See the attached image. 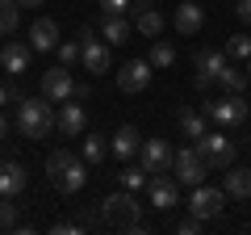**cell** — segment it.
Here are the masks:
<instances>
[{"mask_svg": "<svg viewBox=\"0 0 251 235\" xmlns=\"http://www.w3.org/2000/svg\"><path fill=\"white\" fill-rule=\"evenodd\" d=\"M46 172H50V185L59 193H80L88 185V164H84V155H72V151H63V147L46 155Z\"/></svg>", "mask_w": 251, "mask_h": 235, "instance_id": "obj_1", "label": "cell"}, {"mask_svg": "<svg viewBox=\"0 0 251 235\" xmlns=\"http://www.w3.org/2000/svg\"><path fill=\"white\" fill-rule=\"evenodd\" d=\"M17 130L25 139H46L54 135V105L46 97H21L17 101Z\"/></svg>", "mask_w": 251, "mask_h": 235, "instance_id": "obj_2", "label": "cell"}, {"mask_svg": "<svg viewBox=\"0 0 251 235\" xmlns=\"http://www.w3.org/2000/svg\"><path fill=\"white\" fill-rule=\"evenodd\" d=\"M100 214H105L109 227H117V231H143V218H138V202L130 189L113 193V198L100 202Z\"/></svg>", "mask_w": 251, "mask_h": 235, "instance_id": "obj_3", "label": "cell"}, {"mask_svg": "<svg viewBox=\"0 0 251 235\" xmlns=\"http://www.w3.org/2000/svg\"><path fill=\"white\" fill-rule=\"evenodd\" d=\"M193 147L201 151V160H205L214 172H226V168L234 164V143L222 135V130H205V135H201Z\"/></svg>", "mask_w": 251, "mask_h": 235, "instance_id": "obj_4", "label": "cell"}, {"mask_svg": "<svg viewBox=\"0 0 251 235\" xmlns=\"http://www.w3.org/2000/svg\"><path fill=\"white\" fill-rule=\"evenodd\" d=\"M172 172H176V185H201L205 181V172H209V164L201 160V151L197 147H180L176 155H172Z\"/></svg>", "mask_w": 251, "mask_h": 235, "instance_id": "obj_5", "label": "cell"}, {"mask_svg": "<svg viewBox=\"0 0 251 235\" xmlns=\"http://www.w3.org/2000/svg\"><path fill=\"white\" fill-rule=\"evenodd\" d=\"M226 67V51H218V46H205V51H197V59H193V88L205 92L209 84H218V72Z\"/></svg>", "mask_w": 251, "mask_h": 235, "instance_id": "obj_6", "label": "cell"}, {"mask_svg": "<svg viewBox=\"0 0 251 235\" xmlns=\"http://www.w3.org/2000/svg\"><path fill=\"white\" fill-rule=\"evenodd\" d=\"M226 206V189H209V185H193V193H188V214H197L201 223L214 214H222Z\"/></svg>", "mask_w": 251, "mask_h": 235, "instance_id": "obj_7", "label": "cell"}, {"mask_svg": "<svg viewBox=\"0 0 251 235\" xmlns=\"http://www.w3.org/2000/svg\"><path fill=\"white\" fill-rule=\"evenodd\" d=\"M54 130L59 135H67V139H80L84 130H88V114H84V105L80 101H63L59 109H54Z\"/></svg>", "mask_w": 251, "mask_h": 235, "instance_id": "obj_8", "label": "cell"}, {"mask_svg": "<svg viewBox=\"0 0 251 235\" xmlns=\"http://www.w3.org/2000/svg\"><path fill=\"white\" fill-rule=\"evenodd\" d=\"M205 118H214L218 126H239V122H247V101H243L239 92H230V97H222V101H209Z\"/></svg>", "mask_w": 251, "mask_h": 235, "instance_id": "obj_9", "label": "cell"}, {"mask_svg": "<svg viewBox=\"0 0 251 235\" xmlns=\"http://www.w3.org/2000/svg\"><path fill=\"white\" fill-rule=\"evenodd\" d=\"M80 63H84V72H92V76L109 72V46L97 42L92 29H80Z\"/></svg>", "mask_w": 251, "mask_h": 235, "instance_id": "obj_10", "label": "cell"}, {"mask_svg": "<svg viewBox=\"0 0 251 235\" xmlns=\"http://www.w3.org/2000/svg\"><path fill=\"white\" fill-rule=\"evenodd\" d=\"M72 92H75V80H72V72L67 67H50V72H42V97L50 101V105H63V101H72Z\"/></svg>", "mask_w": 251, "mask_h": 235, "instance_id": "obj_11", "label": "cell"}, {"mask_svg": "<svg viewBox=\"0 0 251 235\" xmlns=\"http://www.w3.org/2000/svg\"><path fill=\"white\" fill-rule=\"evenodd\" d=\"M130 9H134V29L143 38H163V13L155 9V0H130Z\"/></svg>", "mask_w": 251, "mask_h": 235, "instance_id": "obj_12", "label": "cell"}, {"mask_svg": "<svg viewBox=\"0 0 251 235\" xmlns=\"http://www.w3.org/2000/svg\"><path fill=\"white\" fill-rule=\"evenodd\" d=\"M172 147H168V139H143V147H138V164H143L147 172H168L172 168Z\"/></svg>", "mask_w": 251, "mask_h": 235, "instance_id": "obj_13", "label": "cell"}, {"mask_svg": "<svg viewBox=\"0 0 251 235\" xmlns=\"http://www.w3.org/2000/svg\"><path fill=\"white\" fill-rule=\"evenodd\" d=\"M147 84H151V59H130L117 72V88L122 92H143Z\"/></svg>", "mask_w": 251, "mask_h": 235, "instance_id": "obj_14", "label": "cell"}, {"mask_svg": "<svg viewBox=\"0 0 251 235\" xmlns=\"http://www.w3.org/2000/svg\"><path fill=\"white\" fill-rule=\"evenodd\" d=\"M147 198H151V206L159 210V214H163V210H172V206H176V198H180V193H176V181H168L163 172L147 176Z\"/></svg>", "mask_w": 251, "mask_h": 235, "instance_id": "obj_15", "label": "cell"}, {"mask_svg": "<svg viewBox=\"0 0 251 235\" xmlns=\"http://www.w3.org/2000/svg\"><path fill=\"white\" fill-rule=\"evenodd\" d=\"M29 55H34V46H25V42H4L0 46V67L9 76H25V67H29Z\"/></svg>", "mask_w": 251, "mask_h": 235, "instance_id": "obj_16", "label": "cell"}, {"mask_svg": "<svg viewBox=\"0 0 251 235\" xmlns=\"http://www.w3.org/2000/svg\"><path fill=\"white\" fill-rule=\"evenodd\" d=\"M29 46H34V51H59V21L38 17L34 26H29Z\"/></svg>", "mask_w": 251, "mask_h": 235, "instance_id": "obj_17", "label": "cell"}, {"mask_svg": "<svg viewBox=\"0 0 251 235\" xmlns=\"http://www.w3.org/2000/svg\"><path fill=\"white\" fill-rule=\"evenodd\" d=\"M138 147H143V135H138L134 126H117V135L109 139V151H113L122 164H126V160H134Z\"/></svg>", "mask_w": 251, "mask_h": 235, "instance_id": "obj_18", "label": "cell"}, {"mask_svg": "<svg viewBox=\"0 0 251 235\" xmlns=\"http://www.w3.org/2000/svg\"><path fill=\"white\" fill-rule=\"evenodd\" d=\"M17 193H25V164L4 160L0 164V198H17Z\"/></svg>", "mask_w": 251, "mask_h": 235, "instance_id": "obj_19", "label": "cell"}, {"mask_svg": "<svg viewBox=\"0 0 251 235\" xmlns=\"http://www.w3.org/2000/svg\"><path fill=\"white\" fill-rule=\"evenodd\" d=\"M201 26H205V9H201V4L188 0V4H180V9H176V34L180 38H193Z\"/></svg>", "mask_w": 251, "mask_h": 235, "instance_id": "obj_20", "label": "cell"}, {"mask_svg": "<svg viewBox=\"0 0 251 235\" xmlns=\"http://www.w3.org/2000/svg\"><path fill=\"white\" fill-rule=\"evenodd\" d=\"M226 198H239V202H247L251 198V168H226Z\"/></svg>", "mask_w": 251, "mask_h": 235, "instance_id": "obj_21", "label": "cell"}, {"mask_svg": "<svg viewBox=\"0 0 251 235\" xmlns=\"http://www.w3.org/2000/svg\"><path fill=\"white\" fill-rule=\"evenodd\" d=\"M130 29H134V26H130V17H105V21H100V38H105V42H126V38H130Z\"/></svg>", "mask_w": 251, "mask_h": 235, "instance_id": "obj_22", "label": "cell"}, {"mask_svg": "<svg viewBox=\"0 0 251 235\" xmlns=\"http://www.w3.org/2000/svg\"><path fill=\"white\" fill-rule=\"evenodd\" d=\"M80 155H84V164H100V160L109 155V139H105V135H97V130H92V135H84Z\"/></svg>", "mask_w": 251, "mask_h": 235, "instance_id": "obj_23", "label": "cell"}, {"mask_svg": "<svg viewBox=\"0 0 251 235\" xmlns=\"http://www.w3.org/2000/svg\"><path fill=\"white\" fill-rule=\"evenodd\" d=\"M218 84H222L226 92H243L247 88V67H234L230 59H226V67L218 72Z\"/></svg>", "mask_w": 251, "mask_h": 235, "instance_id": "obj_24", "label": "cell"}, {"mask_svg": "<svg viewBox=\"0 0 251 235\" xmlns=\"http://www.w3.org/2000/svg\"><path fill=\"white\" fill-rule=\"evenodd\" d=\"M226 59H230V63H247L251 59V38L247 34H230L226 38Z\"/></svg>", "mask_w": 251, "mask_h": 235, "instance_id": "obj_25", "label": "cell"}, {"mask_svg": "<svg viewBox=\"0 0 251 235\" xmlns=\"http://www.w3.org/2000/svg\"><path fill=\"white\" fill-rule=\"evenodd\" d=\"M180 135L197 143V139L205 135V114H193V109H184V114H180Z\"/></svg>", "mask_w": 251, "mask_h": 235, "instance_id": "obj_26", "label": "cell"}, {"mask_svg": "<svg viewBox=\"0 0 251 235\" xmlns=\"http://www.w3.org/2000/svg\"><path fill=\"white\" fill-rule=\"evenodd\" d=\"M147 59H151V67H159V72H163V67L176 63V46L163 42V38H155V46H151V55H147Z\"/></svg>", "mask_w": 251, "mask_h": 235, "instance_id": "obj_27", "label": "cell"}, {"mask_svg": "<svg viewBox=\"0 0 251 235\" xmlns=\"http://www.w3.org/2000/svg\"><path fill=\"white\" fill-rule=\"evenodd\" d=\"M21 4H17V0H0V38H4V34H13V29H17V17H21Z\"/></svg>", "mask_w": 251, "mask_h": 235, "instance_id": "obj_28", "label": "cell"}, {"mask_svg": "<svg viewBox=\"0 0 251 235\" xmlns=\"http://www.w3.org/2000/svg\"><path fill=\"white\" fill-rule=\"evenodd\" d=\"M117 176H122V189L134 193V189H143V185H147V176H151V172H147L143 164H134V168H122Z\"/></svg>", "mask_w": 251, "mask_h": 235, "instance_id": "obj_29", "label": "cell"}, {"mask_svg": "<svg viewBox=\"0 0 251 235\" xmlns=\"http://www.w3.org/2000/svg\"><path fill=\"white\" fill-rule=\"evenodd\" d=\"M59 63H63V67H75V63H80V38L59 42Z\"/></svg>", "mask_w": 251, "mask_h": 235, "instance_id": "obj_30", "label": "cell"}, {"mask_svg": "<svg viewBox=\"0 0 251 235\" xmlns=\"http://www.w3.org/2000/svg\"><path fill=\"white\" fill-rule=\"evenodd\" d=\"M17 227V206L13 198H0V231H13Z\"/></svg>", "mask_w": 251, "mask_h": 235, "instance_id": "obj_31", "label": "cell"}, {"mask_svg": "<svg viewBox=\"0 0 251 235\" xmlns=\"http://www.w3.org/2000/svg\"><path fill=\"white\" fill-rule=\"evenodd\" d=\"M97 4L105 17H126V9H130V0H97Z\"/></svg>", "mask_w": 251, "mask_h": 235, "instance_id": "obj_32", "label": "cell"}, {"mask_svg": "<svg viewBox=\"0 0 251 235\" xmlns=\"http://www.w3.org/2000/svg\"><path fill=\"white\" fill-rule=\"evenodd\" d=\"M176 231H180V235H197V231H201V218H197V214H188L184 223L176 227Z\"/></svg>", "mask_w": 251, "mask_h": 235, "instance_id": "obj_33", "label": "cell"}, {"mask_svg": "<svg viewBox=\"0 0 251 235\" xmlns=\"http://www.w3.org/2000/svg\"><path fill=\"white\" fill-rule=\"evenodd\" d=\"M50 231H54V235H80V231H84V223H54Z\"/></svg>", "mask_w": 251, "mask_h": 235, "instance_id": "obj_34", "label": "cell"}, {"mask_svg": "<svg viewBox=\"0 0 251 235\" xmlns=\"http://www.w3.org/2000/svg\"><path fill=\"white\" fill-rule=\"evenodd\" d=\"M234 13H239V21H247V26H251V0H239V4H234Z\"/></svg>", "mask_w": 251, "mask_h": 235, "instance_id": "obj_35", "label": "cell"}, {"mask_svg": "<svg viewBox=\"0 0 251 235\" xmlns=\"http://www.w3.org/2000/svg\"><path fill=\"white\" fill-rule=\"evenodd\" d=\"M13 101V92H9V84H0V105H9Z\"/></svg>", "mask_w": 251, "mask_h": 235, "instance_id": "obj_36", "label": "cell"}, {"mask_svg": "<svg viewBox=\"0 0 251 235\" xmlns=\"http://www.w3.org/2000/svg\"><path fill=\"white\" fill-rule=\"evenodd\" d=\"M4 135H9V122H4V118H0V139H4Z\"/></svg>", "mask_w": 251, "mask_h": 235, "instance_id": "obj_37", "label": "cell"}, {"mask_svg": "<svg viewBox=\"0 0 251 235\" xmlns=\"http://www.w3.org/2000/svg\"><path fill=\"white\" fill-rule=\"evenodd\" d=\"M17 4H25V9H34V4H42V0H17Z\"/></svg>", "mask_w": 251, "mask_h": 235, "instance_id": "obj_38", "label": "cell"}, {"mask_svg": "<svg viewBox=\"0 0 251 235\" xmlns=\"http://www.w3.org/2000/svg\"><path fill=\"white\" fill-rule=\"evenodd\" d=\"M247 84H251V59H247Z\"/></svg>", "mask_w": 251, "mask_h": 235, "instance_id": "obj_39", "label": "cell"}, {"mask_svg": "<svg viewBox=\"0 0 251 235\" xmlns=\"http://www.w3.org/2000/svg\"><path fill=\"white\" fill-rule=\"evenodd\" d=\"M247 118H251V105H247Z\"/></svg>", "mask_w": 251, "mask_h": 235, "instance_id": "obj_40", "label": "cell"}]
</instances>
